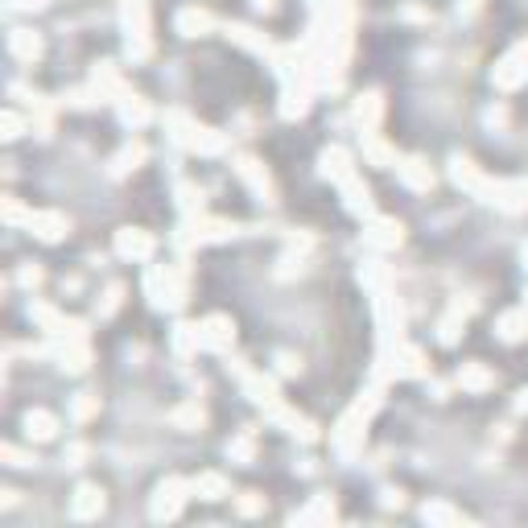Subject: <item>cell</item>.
<instances>
[{"instance_id":"obj_1","label":"cell","mask_w":528,"mask_h":528,"mask_svg":"<svg viewBox=\"0 0 528 528\" xmlns=\"http://www.w3.org/2000/svg\"><path fill=\"white\" fill-rule=\"evenodd\" d=\"M103 507V491H96V487H83L79 491V500H74V512L79 516H91V512H99Z\"/></svg>"},{"instance_id":"obj_2","label":"cell","mask_w":528,"mask_h":528,"mask_svg":"<svg viewBox=\"0 0 528 528\" xmlns=\"http://www.w3.org/2000/svg\"><path fill=\"white\" fill-rule=\"evenodd\" d=\"M25 425H29V437H50V433H54V417H46V413H29Z\"/></svg>"},{"instance_id":"obj_3","label":"cell","mask_w":528,"mask_h":528,"mask_svg":"<svg viewBox=\"0 0 528 528\" xmlns=\"http://www.w3.org/2000/svg\"><path fill=\"white\" fill-rule=\"evenodd\" d=\"M120 252H124V256H149V240H144V236H128V231H124V236H120Z\"/></svg>"},{"instance_id":"obj_4","label":"cell","mask_w":528,"mask_h":528,"mask_svg":"<svg viewBox=\"0 0 528 528\" xmlns=\"http://www.w3.org/2000/svg\"><path fill=\"white\" fill-rule=\"evenodd\" d=\"M520 326H524V318H520V314H507V318H504V338H516V335H520Z\"/></svg>"}]
</instances>
